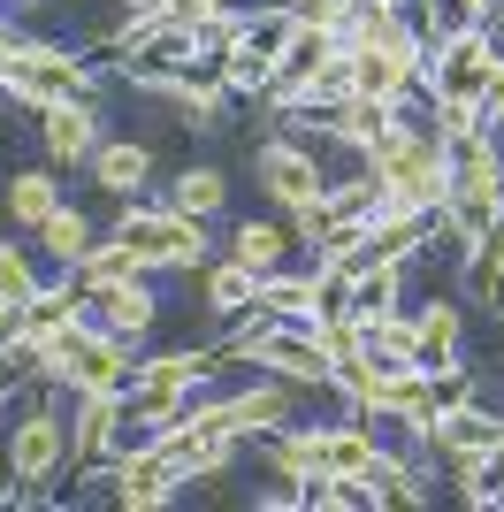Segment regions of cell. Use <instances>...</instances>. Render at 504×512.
<instances>
[{"mask_svg":"<svg viewBox=\"0 0 504 512\" xmlns=\"http://www.w3.org/2000/svg\"><path fill=\"white\" fill-rule=\"evenodd\" d=\"M0 474L16 482L23 505H46L54 482L69 474V390L31 375L16 398V421L0 428Z\"/></svg>","mask_w":504,"mask_h":512,"instance_id":"1","label":"cell"},{"mask_svg":"<svg viewBox=\"0 0 504 512\" xmlns=\"http://www.w3.org/2000/svg\"><path fill=\"white\" fill-rule=\"evenodd\" d=\"M138 360H146V344L107 337L92 314L69 321V329H54V337L39 344V375L62 383V390H130L138 383Z\"/></svg>","mask_w":504,"mask_h":512,"instance_id":"2","label":"cell"},{"mask_svg":"<svg viewBox=\"0 0 504 512\" xmlns=\"http://www.w3.org/2000/svg\"><path fill=\"white\" fill-rule=\"evenodd\" d=\"M100 85V69H92V54H77L69 39H39V31H23L16 62L0 69V100L23 107V115H39V107L54 100H77V92Z\"/></svg>","mask_w":504,"mask_h":512,"instance_id":"3","label":"cell"},{"mask_svg":"<svg viewBox=\"0 0 504 512\" xmlns=\"http://www.w3.org/2000/svg\"><path fill=\"white\" fill-rule=\"evenodd\" d=\"M252 176H260V192H268L283 214L329 192V169H321L314 130H291V123H283V130H268V138L252 146Z\"/></svg>","mask_w":504,"mask_h":512,"instance_id":"4","label":"cell"},{"mask_svg":"<svg viewBox=\"0 0 504 512\" xmlns=\"http://www.w3.org/2000/svg\"><path fill=\"white\" fill-rule=\"evenodd\" d=\"M31 123H39V161H46V169H69V176H77L84 161L100 153V138H107V123H100V100H92V92L39 107Z\"/></svg>","mask_w":504,"mask_h":512,"instance_id":"5","label":"cell"},{"mask_svg":"<svg viewBox=\"0 0 504 512\" xmlns=\"http://www.w3.org/2000/svg\"><path fill=\"white\" fill-rule=\"evenodd\" d=\"M420 62H428L420 31H398V39H359L352 46V85L367 92V100H413V92H420Z\"/></svg>","mask_w":504,"mask_h":512,"instance_id":"6","label":"cell"},{"mask_svg":"<svg viewBox=\"0 0 504 512\" xmlns=\"http://www.w3.org/2000/svg\"><path fill=\"white\" fill-rule=\"evenodd\" d=\"M252 367H268L298 390H329V352H321V329L314 321H268L252 337Z\"/></svg>","mask_w":504,"mask_h":512,"instance_id":"7","label":"cell"},{"mask_svg":"<svg viewBox=\"0 0 504 512\" xmlns=\"http://www.w3.org/2000/svg\"><path fill=\"white\" fill-rule=\"evenodd\" d=\"M107 497L123 512H161L184 497V474H176V459H168L161 444H138L123 451V459H107Z\"/></svg>","mask_w":504,"mask_h":512,"instance_id":"8","label":"cell"},{"mask_svg":"<svg viewBox=\"0 0 504 512\" xmlns=\"http://www.w3.org/2000/svg\"><path fill=\"white\" fill-rule=\"evenodd\" d=\"M123 428V390H69V474H107Z\"/></svg>","mask_w":504,"mask_h":512,"instance_id":"9","label":"cell"},{"mask_svg":"<svg viewBox=\"0 0 504 512\" xmlns=\"http://www.w3.org/2000/svg\"><path fill=\"white\" fill-rule=\"evenodd\" d=\"M92 321L123 344H153V329H161V291H153V276L100 283V291H92Z\"/></svg>","mask_w":504,"mask_h":512,"instance_id":"10","label":"cell"},{"mask_svg":"<svg viewBox=\"0 0 504 512\" xmlns=\"http://www.w3.org/2000/svg\"><path fill=\"white\" fill-rule=\"evenodd\" d=\"M497 444H504V413L489 406V398H466V406L436 413L420 459H451V451H482V459H497Z\"/></svg>","mask_w":504,"mask_h":512,"instance_id":"11","label":"cell"},{"mask_svg":"<svg viewBox=\"0 0 504 512\" xmlns=\"http://www.w3.org/2000/svg\"><path fill=\"white\" fill-rule=\"evenodd\" d=\"M84 176H92L107 199H146V184H153V146H146V138H100V153L84 161Z\"/></svg>","mask_w":504,"mask_h":512,"instance_id":"12","label":"cell"},{"mask_svg":"<svg viewBox=\"0 0 504 512\" xmlns=\"http://www.w3.org/2000/svg\"><path fill=\"white\" fill-rule=\"evenodd\" d=\"M230 260H245L252 276H275V268H291V260H298L291 222H283V214H237V222H230Z\"/></svg>","mask_w":504,"mask_h":512,"instance_id":"13","label":"cell"},{"mask_svg":"<svg viewBox=\"0 0 504 512\" xmlns=\"http://www.w3.org/2000/svg\"><path fill=\"white\" fill-rule=\"evenodd\" d=\"M161 100L176 107V123L184 130H214L222 123V107H230V85L214 77V62H191V69H176L161 85Z\"/></svg>","mask_w":504,"mask_h":512,"instance_id":"14","label":"cell"},{"mask_svg":"<svg viewBox=\"0 0 504 512\" xmlns=\"http://www.w3.org/2000/svg\"><path fill=\"white\" fill-rule=\"evenodd\" d=\"M459 344H466V306L459 299H428L413 306V367H451L459 360Z\"/></svg>","mask_w":504,"mask_h":512,"instance_id":"15","label":"cell"},{"mask_svg":"<svg viewBox=\"0 0 504 512\" xmlns=\"http://www.w3.org/2000/svg\"><path fill=\"white\" fill-rule=\"evenodd\" d=\"M0 207H8V230H39L46 214L62 207V169H46V161H31V169H8V184H0Z\"/></svg>","mask_w":504,"mask_h":512,"instance_id":"16","label":"cell"},{"mask_svg":"<svg viewBox=\"0 0 504 512\" xmlns=\"http://www.w3.org/2000/svg\"><path fill=\"white\" fill-rule=\"evenodd\" d=\"M31 237H39V253H46V260H54V268H62V276H69V268H77V260L92 253V245H100L107 230H100V222H92V214L77 207V199H62V207L46 214V222H39V230H31Z\"/></svg>","mask_w":504,"mask_h":512,"instance_id":"17","label":"cell"},{"mask_svg":"<svg viewBox=\"0 0 504 512\" xmlns=\"http://www.w3.org/2000/svg\"><path fill=\"white\" fill-rule=\"evenodd\" d=\"M199 299H207V314L222 321V329H230L237 314H252V299H260V276H252L245 260H207V276H199Z\"/></svg>","mask_w":504,"mask_h":512,"instance_id":"18","label":"cell"},{"mask_svg":"<svg viewBox=\"0 0 504 512\" xmlns=\"http://www.w3.org/2000/svg\"><path fill=\"white\" fill-rule=\"evenodd\" d=\"M314 268L321 260H291V268H275V276H260V314L268 321H314Z\"/></svg>","mask_w":504,"mask_h":512,"instance_id":"19","label":"cell"},{"mask_svg":"<svg viewBox=\"0 0 504 512\" xmlns=\"http://www.w3.org/2000/svg\"><path fill=\"white\" fill-rule=\"evenodd\" d=\"M168 207H184V214H199V222H214V214L230 207V176L214 169V161H191V169H176L168 176Z\"/></svg>","mask_w":504,"mask_h":512,"instance_id":"20","label":"cell"},{"mask_svg":"<svg viewBox=\"0 0 504 512\" xmlns=\"http://www.w3.org/2000/svg\"><path fill=\"white\" fill-rule=\"evenodd\" d=\"M39 260H31V245L23 237H0V314H16V306L39 299Z\"/></svg>","mask_w":504,"mask_h":512,"instance_id":"21","label":"cell"},{"mask_svg":"<svg viewBox=\"0 0 504 512\" xmlns=\"http://www.w3.org/2000/svg\"><path fill=\"white\" fill-rule=\"evenodd\" d=\"M367 360L375 367H413V314H405V306L367 321Z\"/></svg>","mask_w":504,"mask_h":512,"instance_id":"22","label":"cell"},{"mask_svg":"<svg viewBox=\"0 0 504 512\" xmlns=\"http://www.w3.org/2000/svg\"><path fill=\"white\" fill-rule=\"evenodd\" d=\"M398 291H405V268H359V283H352V314H359V321L390 314V306H405Z\"/></svg>","mask_w":504,"mask_h":512,"instance_id":"23","label":"cell"},{"mask_svg":"<svg viewBox=\"0 0 504 512\" xmlns=\"http://www.w3.org/2000/svg\"><path fill=\"white\" fill-rule=\"evenodd\" d=\"M298 23H314V31H336L344 39V23H352V0H283Z\"/></svg>","mask_w":504,"mask_h":512,"instance_id":"24","label":"cell"},{"mask_svg":"<svg viewBox=\"0 0 504 512\" xmlns=\"http://www.w3.org/2000/svg\"><path fill=\"white\" fill-rule=\"evenodd\" d=\"M482 115H489V123L504 130V62L489 69V85H482Z\"/></svg>","mask_w":504,"mask_h":512,"instance_id":"25","label":"cell"},{"mask_svg":"<svg viewBox=\"0 0 504 512\" xmlns=\"http://www.w3.org/2000/svg\"><path fill=\"white\" fill-rule=\"evenodd\" d=\"M489 31H497V46H504V0H497V16H489Z\"/></svg>","mask_w":504,"mask_h":512,"instance_id":"26","label":"cell"},{"mask_svg":"<svg viewBox=\"0 0 504 512\" xmlns=\"http://www.w3.org/2000/svg\"><path fill=\"white\" fill-rule=\"evenodd\" d=\"M0 8H16V16H31V8H39V0H0Z\"/></svg>","mask_w":504,"mask_h":512,"instance_id":"27","label":"cell"}]
</instances>
